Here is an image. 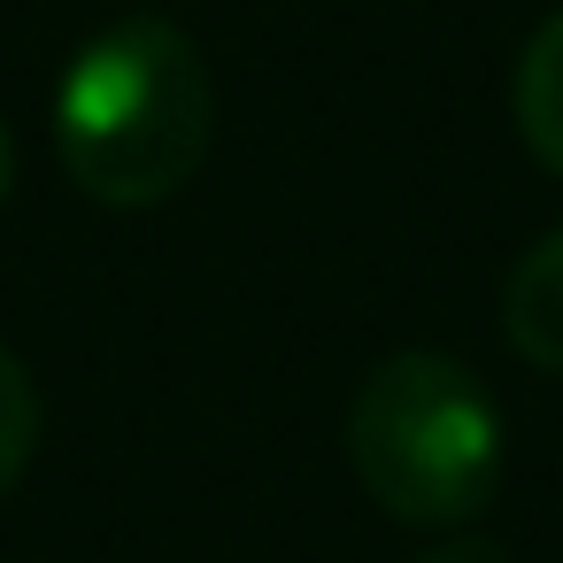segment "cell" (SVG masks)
I'll use <instances>...</instances> for the list:
<instances>
[{
	"label": "cell",
	"instance_id": "5b68a950",
	"mask_svg": "<svg viewBox=\"0 0 563 563\" xmlns=\"http://www.w3.org/2000/svg\"><path fill=\"white\" fill-rule=\"evenodd\" d=\"M32 448H40V386L9 347H0V501H9L16 478L32 471Z\"/></svg>",
	"mask_w": 563,
	"mask_h": 563
},
{
	"label": "cell",
	"instance_id": "8992f818",
	"mask_svg": "<svg viewBox=\"0 0 563 563\" xmlns=\"http://www.w3.org/2000/svg\"><path fill=\"white\" fill-rule=\"evenodd\" d=\"M417 563H509L494 540H440L432 555H417Z\"/></svg>",
	"mask_w": 563,
	"mask_h": 563
},
{
	"label": "cell",
	"instance_id": "3957f363",
	"mask_svg": "<svg viewBox=\"0 0 563 563\" xmlns=\"http://www.w3.org/2000/svg\"><path fill=\"white\" fill-rule=\"evenodd\" d=\"M501 332H509V347L532 371L563 378V232H540L509 263V278H501Z\"/></svg>",
	"mask_w": 563,
	"mask_h": 563
},
{
	"label": "cell",
	"instance_id": "277c9868",
	"mask_svg": "<svg viewBox=\"0 0 563 563\" xmlns=\"http://www.w3.org/2000/svg\"><path fill=\"white\" fill-rule=\"evenodd\" d=\"M509 101H517V132H525V147H532V163L563 178V9L525 40Z\"/></svg>",
	"mask_w": 563,
	"mask_h": 563
},
{
	"label": "cell",
	"instance_id": "6da1fadb",
	"mask_svg": "<svg viewBox=\"0 0 563 563\" xmlns=\"http://www.w3.org/2000/svg\"><path fill=\"white\" fill-rule=\"evenodd\" d=\"M217 132V86L201 47L170 16L101 24L55 86V155L101 209L170 201Z\"/></svg>",
	"mask_w": 563,
	"mask_h": 563
},
{
	"label": "cell",
	"instance_id": "52a82bcc",
	"mask_svg": "<svg viewBox=\"0 0 563 563\" xmlns=\"http://www.w3.org/2000/svg\"><path fill=\"white\" fill-rule=\"evenodd\" d=\"M9 186H16V147H9V124H0V201H9Z\"/></svg>",
	"mask_w": 563,
	"mask_h": 563
},
{
	"label": "cell",
	"instance_id": "7a4b0ae2",
	"mask_svg": "<svg viewBox=\"0 0 563 563\" xmlns=\"http://www.w3.org/2000/svg\"><path fill=\"white\" fill-rule=\"evenodd\" d=\"M347 463L386 517L471 525L501 486V409L455 355L401 347L347 401Z\"/></svg>",
	"mask_w": 563,
	"mask_h": 563
}]
</instances>
